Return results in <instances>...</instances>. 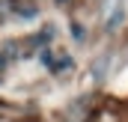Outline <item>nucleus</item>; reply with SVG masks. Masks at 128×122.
<instances>
[]
</instances>
